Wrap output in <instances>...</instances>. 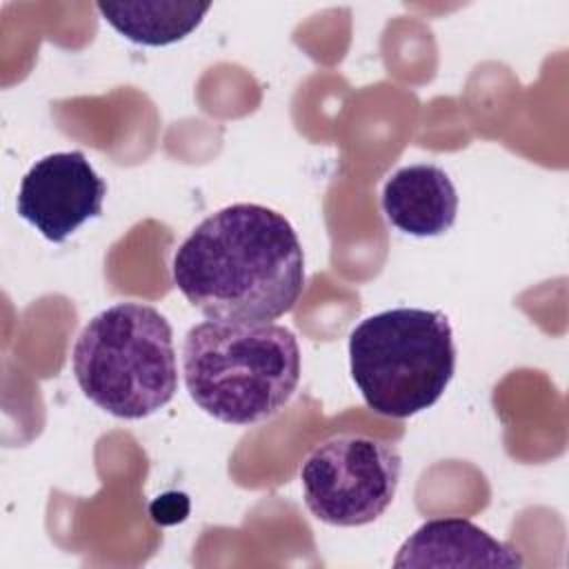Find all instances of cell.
<instances>
[{
  "label": "cell",
  "instance_id": "cell-9",
  "mask_svg": "<svg viewBox=\"0 0 569 569\" xmlns=\"http://www.w3.org/2000/svg\"><path fill=\"white\" fill-rule=\"evenodd\" d=\"M102 20L120 36L136 44L167 47L187 38L200 27L211 9L209 2H171V0H138V2H98Z\"/></svg>",
  "mask_w": 569,
  "mask_h": 569
},
{
  "label": "cell",
  "instance_id": "cell-1",
  "mask_svg": "<svg viewBox=\"0 0 569 569\" xmlns=\"http://www.w3.org/2000/svg\"><path fill=\"white\" fill-rule=\"evenodd\" d=\"M178 291L207 320L271 322L305 289V253L291 222L253 202L207 216L173 253Z\"/></svg>",
  "mask_w": 569,
  "mask_h": 569
},
{
  "label": "cell",
  "instance_id": "cell-10",
  "mask_svg": "<svg viewBox=\"0 0 569 569\" xmlns=\"http://www.w3.org/2000/svg\"><path fill=\"white\" fill-rule=\"evenodd\" d=\"M189 511V500L184 493H162L151 502V516L156 522L171 525L184 520Z\"/></svg>",
  "mask_w": 569,
  "mask_h": 569
},
{
  "label": "cell",
  "instance_id": "cell-2",
  "mask_svg": "<svg viewBox=\"0 0 569 569\" xmlns=\"http://www.w3.org/2000/svg\"><path fill=\"white\" fill-rule=\"evenodd\" d=\"M300 345L276 322L202 320L182 342L189 398L227 425H256L276 416L296 393Z\"/></svg>",
  "mask_w": 569,
  "mask_h": 569
},
{
  "label": "cell",
  "instance_id": "cell-7",
  "mask_svg": "<svg viewBox=\"0 0 569 569\" xmlns=\"http://www.w3.org/2000/svg\"><path fill=\"white\" fill-rule=\"evenodd\" d=\"M382 213L391 227L416 238L447 233L458 216V191L449 173L433 162L407 164L382 187Z\"/></svg>",
  "mask_w": 569,
  "mask_h": 569
},
{
  "label": "cell",
  "instance_id": "cell-6",
  "mask_svg": "<svg viewBox=\"0 0 569 569\" xmlns=\"http://www.w3.org/2000/svg\"><path fill=\"white\" fill-rule=\"evenodd\" d=\"M107 182L82 151L49 153L24 173L16 200L18 216L49 242H64L87 220L102 216Z\"/></svg>",
  "mask_w": 569,
  "mask_h": 569
},
{
  "label": "cell",
  "instance_id": "cell-3",
  "mask_svg": "<svg viewBox=\"0 0 569 569\" xmlns=\"http://www.w3.org/2000/svg\"><path fill=\"white\" fill-rule=\"evenodd\" d=\"M80 391L107 413L142 420L178 391L173 331L151 305L118 302L93 316L71 351Z\"/></svg>",
  "mask_w": 569,
  "mask_h": 569
},
{
  "label": "cell",
  "instance_id": "cell-8",
  "mask_svg": "<svg viewBox=\"0 0 569 569\" xmlns=\"http://www.w3.org/2000/svg\"><path fill=\"white\" fill-rule=\"evenodd\" d=\"M518 549L467 518H433L398 549L393 567H522Z\"/></svg>",
  "mask_w": 569,
  "mask_h": 569
},
{
  "label": "cell",
  "instance_id": "cell-4",
  "mask_svg": "<svg viewBox=\"0 0 569 569\" xmlns=\"http://www.w3.org/2000/svg\"><path fill=\"white\" fill-rule=\"evenodd\" d=\"M349 371L369 409L409 418L433 407L456 371L449 318L436 309L393 307L349 333Z\"/></svg>",
  "mask_w": 569,
  "mask_h": 569
},
{
  "label": "cell",
  "instance_id": "cell-5",
  "mask_svg": "<svg viewBox=\"0 0 569 569\" xmlns=\"http://www.w3.org/2000/svg\"><path fill=\"white\" fill-rule=\"evenodd\" d=\"M402 458L393 442L369 433H338L316 445L302 467L307 509L331 527H362L393 502Z\"/></svg>",
  "mask_w": 569,
  "mask_h": 569
}]
</instances>
